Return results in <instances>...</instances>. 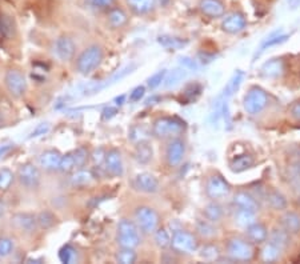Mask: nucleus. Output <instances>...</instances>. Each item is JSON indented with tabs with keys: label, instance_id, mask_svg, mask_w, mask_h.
I'll list each match as a JSON object with an SVG mask.
<instances>
[{
	"label": "nucleus",
	"instance_id": "nucleus-1",
	"mask_svg": "<svg viewBox=\"0 0 300 264\" xmlns=\"http://www.w3.org/2000/svg\"><path fill=\"white\" fill-rule=\"evenodd\" d=\"M103 48L97 44H92L82 51V54L77 56L76 71L83 76H88L93 71H96V68H99V66L103 62Z\"/></svg>",
	"mask_w": 300,
	"mask_h": 264
},
{
	"label": "nucleus",
	"instance_id": "nucleus-2",
	"mask_svg": "<svg viewBox=\"0 0 300 264\" xmlns=\"http://www.w3.org/2000/svg\"><path fill=\"white\" fill-rule=\"evenodd\" d=\"M116 243L120 248H137L142 243L137 224L130 219H122L117 224Z\"/></svg>",
	"mask_w": 300,
	"mask_h": 264
},
{
	"label": "nucleus",
	"instance_id": "nucleus-3",
	"mask_svg": "<svg viewBox=\"0 0 300 264\" xmlns=\"http://www.w3.org/2000/svg\"><path fill=\"white\" fill-rule=\"evenodd\" d=\"M186 130V124L177 117H159L152 124V135L157 139H175Z\"/></svg>",
	"mask_w": 300,
	"mask_h": 264
},
{
	"label": "nucleus",
	"instance_id": "nucleus-4",
	"mask_svg": "<svg viewBox=\"0 0 300 264\" xmlns=\"http://www.w3.org/2000/svg\"><path fill=\"white\" fill-rule=\"evenodd\" d=\"M159 214L150 206H139L135 210V223L137 224L142 234H153L159 227Z\"/></svg>",
	"mask_w": 300,
	"mask_h": 264
},
{
	"label": "nucleus",
	"instance_id": "nucleus-5",
	"mask_svg": "<svg viewBox=\"0 0 300 264\" xmlns=\"http://www.w3.org/2000/svg\"><path fill=\"white\" fill-rule=\"evenodd\" d=\"M171 247L173 251H176L179 254L191 255L193 252H196L199 248V243H197L196 236L188 231L176 230L173 231L172 239H171Z\"/></svg>",
	"mask_w": 300,
	"mask_h": 264
},
{
	"label": "nucleus",
	"instance_id": "nucleus-6",
	"mask_svg": "<svg viewBox=\"0 0 300 264\" xmlns=\"http://www.w3.org/2000/svg\"><path fill=\"white\" fill-rule=\"evenodd\" d=\"M4 84L8 91V94L12 97L20 99L27 92V79L19 70L10 68L4 75Z\"/></svg>",
	"mask_w": 300,
	"mask_h": 264
},
{
	"label": "nucleus",
	"instance_id": "nucleus-7",
	"mask_svg": "<svg viewBox=\"0 0 300 264\" xmlns=\"http://www.w3.org/2000/svg\"><path fill=\"white\" fill-rule=\"evenodd\" d=\"M267 103L268 96L266 91L260 87H252L244 97V110L247 111V114L257 115L267 107Z\"/></svg>",
	"mask_w": 300,
	"mask_h": 264
},
{
	"label": "nucleus",
	"instance_id": "nucleus-8",
	"mask_svg": "<svg viewBox=\"0 0 300 264\" xmlns=\"http://www.w3.org/2000/svg\"><path fill=\"white\" fill-rule=\"evenodd\" d=\"M227 252L233 260L248 261L253 257V247L251 246V243L244 239H240V237H232L228 240Z\"/></svg>",
	"mask_w": 300,
	"mask_h": 264
},
{
	"label": "nucleus",
	"instance_id": "nucleus-9",
	"mask_svg": "<svg viewBox=\"0 0 300 264\" xmlns=\"http://www.w3.org/2000/svg\"><path fill=\"white\" fill-rule=\"evenodd\" d=\"M17 180L20 186H23L27 190H35L39 187L40 180H42L39 168L30 161L22 164L17 170Z\"/></svg>",
	"mask_w": 300,
	"mask_h": 264
},
{
	"label": "nucleus",
	"instance_id": "nucleus-10",
	"mask_svg": "<svg viewBox=\"0 0 300 264\" xmlns=\"http://www.w3.org/2000/svg\"><path fill=\"white\" fill-rule=\"evenodd\" d=\"M230 192L231 186L224 177H222L220 175H212L211 177H208L206 184V194L210 199L215 201L220 200V199L228 196Z\"/></svg>",
	"mask_w": 300,
	"mask_h": 264
},
{
	"label": "nucleus",
	"instance_id": "nucleus-11",
	"mask_svg": "<svg viewBox=\"0 0 300 264\" xmlns=\"http://www.w3.org/2000/svg\"><path fill=\"white\" fill-rule=\"evenodd\" d=\"M76 52V44L70 36H59L53 43V55L59 59L60 62H70L75 56Z\"/></svg>",
	"mask_w": 300,
	"mask_h": 264
},
{
	"label": "nucleus",
	"instance_id": "nucleus-12",
	"mask_svg": "<svg viewBox=\"0 0 300 264\" xmlns=\"http://www.w3.org/2000/svg\"><path fill=\"white\" fill-rule=\"evenodd\" d=\"M104 171L113 177L123 176V157H122V152L117 148H111L110 151H107L106 161H104Z\"/></svg>",
	"mask_w": 300,
	"mask_h": 264
},
{
	"label": "nucleus",
	"instance_id": "nucleus-13",
	"mask_svg": "<svg viewBox=\"0 0 300 264\" xmlns=\"http://www.w3.org/2000/svg\"><path fill=\"white\" fill-rule=\"evenodd\" d=\"M243 79H244L243 71H236V72L232 75V77H231L230 80H228V83L226 84L224 90L222 91V94H220L219 96H217L216 100H215V108H223L224 106H226L228 99L239 90L240 84H242Z\"/></svg>",
	"mask_w": 300,
	"mask_h": 264
},
{
	"label": "nucleus",
	"instance_id": "nucleus-14",
	"mask_svg": "<svg viewBox=\"0 0 300 264\" xmlns=\"http://www.w3.org/2000/svg\"><path fill=\"white\" fill-rule=\"evenodd\" d=\"M186 155V143L179 137H175L168 143L166 150V161L170 167H177Z\"/></svg>",
	"mask_w": 300,
	"mask_h": 264
},
{
	"label": "nucleus",
	"instance_id": "nucleus-15",
	"mask_svg": "<svg viewBox=\"0 0 300 264\" xmlns=\"http://www.w3.org/2000/svg\"><path fill=\"white\" fill-rule=\"evenodd\" d=\"M133 187L143 194H156L160 188V184L157 177L153 176L150 172H140L133 179Z\"/></svg>",
	"mask_w": 300,
	"mask_h": 264
},
{
	"label": "nucleus",
	"instance_id": "nucleus-16",
	"mask_svg": "<svg viewBox=\"0 0 300 264\" xmlns=\"http://www.w3.org/2000/svg\"><path fill=\"white\" fill-rule=\"evenodd\" d=\"M11 223L16 230L22 231L24 234H33L39 228L37 226L36 215L28 214V212H19L15 214L11 219Z\"/></svg>",
	"mask_w": 300,
	"mask_h": 264
},
{
	"label": "nucleus",
	"instance_id": "nucleus-17",
	"mask_svg": "<svg viewBox=\"0 0 300 264\" xmlns=\"http://www.w3.org/2000/svg\"><path fill=\"white\" fill-rule=\"evenodd\" d=\"M247 21L244 15L239 14V12H233V14L228 15L222 23V28L228 34H239L246 28Z\"/></svg>",
	"mask_w": 300,
	"mask_h": 264
},
{
	"label": "nucleus",
	"instance_id": "nucleus-18",
	"mask_svg": "<svg viewBox=\"0 0 300 264\" xmlns=\"http://www.w3.org/2000/svg\"><path fill=\"white\" fill-rule=\"evenodd\" d=\"M63 155L56 150H47L39 156L40 167H43L46 171H56L59 170L60 161Z\"/></svg>",
	"mask_w": 300,
	"mask_h": 264
},
{
	"label": "nucleus",
	"instance_id": "nucleus-19",
	"mask_svg": "<svg viewBox=\"0 0 300 264\" xmlns=\"http://www.w3.org/2000/svg\"><path fill=\"white\" fill-rule=\"evenodd\" d=\"M128 10L136 16H144L155 10L156 0H126Z\"/></svg>",
	"mask_w": 300,
	"mask_h": 264
},
{
	"label": "nucleus",
	"instance_id": "nucleus-20",
	"mask_svg": "<svg viewBox=\"0 0 300 264\" xmlns=\"http://www.w3.org/2000/svg\"><path fill=\"white\" fill-rule=\"evenodd\" d=\"M200 11L208 17H222L224 15V4L220 0H200Z\"/></svg>",
	"mask_w": 300,
	"mask_h": 264
},
{
	"label": "nucleus",
	"instance_id": "nucleus-21",
	"mask_svg": "<svg viewBox=\"0 0 300 264\" xmlns=\"http://www.w3.org/2000/svg\"><path fill=\"white\" fill-rule=\"evenodd\" d=\"M233 204L236 206V208H244V210H251L255 211V212L259 210V203H257L256 199L248 192H244V191H240V192L235 194Z\"/></svg>",
	"mask_w": 300,
	"mask_h": 264
},
{
	"label": "nucleus",
	"instance_id": "nucleus-22",
	"mask_svg": "<svg viewBox=\"0 0 300 264\" xmlns=\"http://www.w3.org/2000/svg\"><path fill=\"white\" fill-rule=\"evenodd\" d=\"M153 156V150L152 146L147 140L139 141L136 143V147H135V152H133V157L135 160L139 164H148L152 160Z\"/></svg>",
	"mask_w": 300,
	"mask_h": 264
},
{
	"label": "nucleus",
	"instance_id": "nucleus-23",
	"mask_svg": "<svg viewBox=\"0 0 300 264\" xmlns=\"http://www.w3.org/2000/svg\"><path fill=\"white\" fill-rule=\"evenodd\" d=\"M107 19H108V24L112 28H115V30L123 28L128 23V15L122 8L117 7L110 8L108 15H107Z\"/></svg>",
	"mask_w": 300,
	"mask_h": 264
},
{
	"label": "nucleus",
	"instance_id": "nucleus-24",
	"mask_svg": "<svg viewBox=\"0 0 300 264\" xmlns=\"http://www.w3.org/2000/svg\"><path fill=\"white\" fill-rule=\"evenodd\" d=\"M247 237H248V240L252 241V243L260 244L267 240L268 232H267V228L264 227L263 224L255 221L253 224H251L250 227H247Z\"/></svg>",
	"mask_w": 300,
	"mask_h": 264
},
{
	"label": "nucleus",
	"instance_id": "nucleus-25",
	"mask_svg": "<svg viewBox=\"0 0 300 264\" xmlns=\"http://www.w3.org/2000/svg\"><path fill=\"white\" fill-rule=\"evenodd\" d=\"M280 223L290 235L300 234V216L295 212H286Z\"/></svg>",
	"mask_w": 300,
	"mask_h": 264
},
{
	"label": "nucleus",
	"instance_id": "nucleus-26",
	"mask_svg": "<svg viewBox=\"0 0 300 264\" xmlns=\"http://www.w3.org/2000/svg\"><path fill=\"white\" fill-rule=\"evenodd\" d=\"M93 179H95V175H93L92 171L79 168V170L72 172L70 177V183L72 184L73 187H83V186L90 184Z\"/></svg>",
	"mask_w": 300,
	"mask_h": 264
},
{
	"label": "nucleus",
	"instance_id": "nucleus-27",
	"mask_svg": "<svg viewBox=\"0 0 300 264\" xmlns=\"http://www.w3.org/2000/svg\"><path fill=\"white\" fill-rule=\"evenodd\" d=\"M287 176L295 194L300 196V160H295L287 168Z\"/></svg>",
	"mask_w": 300,
	"mask_h": 264
},
{
	"label": "nucleus",
	"instance_id": "nucleus-28",
	"mask_svg": "<svg viewBox=\"0 0 300 264\" xmlns=\"http://www.w3.org/2000/svg\"><path fill=\"white\" fill-rule=\"evenodd\" d=\"M284 63L282 59H271L262 67V74L266 77H277L283 74Z\"/></svg>",
	"mask_w": 300,
	"mask_h": 264
},
{
	"label": "nucleus",
	"instance_id": "nucleus-29",
	"mask_svg": "<svg viewBox=\"0 0 300 264\" xmlns=\"http://www.w3.org/2000/svg\"><path fill=\"white\" fill-rule=\"evenodd\" d=\"M256 212L251 210H244V208H237L235 212V223L240 227H250L251 224L256 220Z\"/></svg>",
	"mask_w": 300,
	"mask_h": 264
},
{
	"label": "nucleus",
	"instance_id": "nucleus-30",
	"mask_svg": "<svg viewBox=\"0 0 300 264\" xmlns=\"http://www.w3.org/2000/svg\"><path fill=\"white\" fill-rule=\"evenodd\" d=\"M187 72L188 71L186 68H175V70L167 72L166 79H164V87L166 88H172L176 87L180 82H183L187 76Z\"/></svg>",
	"mask_w": 300,
	"mask_h": 264
},
{
	"label": "nucleus",
	"instance_id": "nucleus-31",
	"mask_svg": "<svg viewBox=\"0 0 300 264\" xmlns=\"http://www.w3.org/2000/svg\"><path fill=\"white\" fill-rule=\"evenodd\" d=\"M253 166V157L251 155H239V156L233 157L230 163L231 171L233 172H243V171L248 170Z\"/></svg>",
	"mask_w": 300,
	"mask_h": 264
},
{
	"label": "nucleus",
	"instance_id": "nucleus-32",
	"mask_svg": "<svg viewBox=\"0 0 300 264\" xmlns=\"http://www.w3.org/2000/svg\"><path fill=\"white\" fill-rule=\"evenodd\" d=\"M270 241L277 246L280 250H284L290 244V234L283 227L273 228L270 234Z\"/></svg>",
	"mask_w": 300,
	"mask_h": 264
},
{
	"label": "nucleus",
	"instance_id": "nucleus-33",
	"mask_svg": "<svg viewBox=\"0 0 300 264\" xmlns=\"http://www.w3.org/2000/svg\"><path fill=\"white\" fill-rule=\"evenodd\" d=\"M203 214L207 220H210L211 223H217V221L222 220L224 212H223V207L213 200L212 203L207 204L206 207H204Z\"/></svg>",
	"mask_w": 300,
	"mask_h": 264
},
{
	"label": "nucleus",
	"instance_id": "nucleus-34",
	"mask_svg": "<svg viewBox=\"0 0 300 264\" xmlns=\"http://www.w3.org/2000/svg\"><path fill=\"white\" fill-rule=\"evenodd\" d=\"M37 219V226L42 230H51V228L57 223V217L56 215L53 214L52 211L50 210H44L42 212L36 215Z\"/></svg>",
	"mask_w": 300,
	"mask_h": 264
},
{
	"label": "nucleus",
	"instance_id": "nucleus-35",
	"mask_svg": "<svg viewBox=\"0 0 300 264\" xmlns=\"http://www.w3.org/2000/svg\"><path fill=\"white\" fill-rule=\"evenodd\" d=\"M267 203L270 204V207L273 210L282 211L286 210L287 207V199L282 192L279 191H270L267 195Z\"/></svg>",
	"mask_w": 300,
	"mask_h": 264
},
{
	"label": "nucleus",
	"instance_id": "nucleus-36",
	"mask_svg": "<svg viewBox=\"0 0 300 264\" xmlns=\"http://www.w3.org/2000/svg\"><path fill=\"white\" fill-rule=\"evenodd\" d=\"M159 44L162 47L168 48V50H182L188 44V42L183 40V39H179V37L168 36V35H164V36H160L157 39Z\"/></svg>",
	"mask_w": 300,
	"mask_h": 264
},
{
	"label": "nucleus",
	"instance_id": "nucleus-37",
	"mask_svg": "<svg viewBox=\"0 0 300 264\" xmlns=\"http://www.w3.org/2000/svg\"><path fill=\"white\" fill-rule=\"evenodd\" d=\"M280 252H282V250L277 246L268 241L264 246L263 250H262V260L266 261V263H273V261H276L279 259Z\"/></svg>",
	"mask_w": 300,
	"mask_h": 264
},
{
	"label": "nucleus",
	"instance_id": "nucleus-38",
	"mask_svg": "<svg viewBox=\"0 0 300 264\" xmlns=\"http://www.w3.org/2000/svg\"><path fill=\"white\" fill-rule=\"evenodd\" d=\"M0 32L7 37H12L16 32L13 19L10 15H6L3 12H0Z\"/></svg>",
	"mask_w": 300,
	"mask_h": 264
},
{
	"label": "nucleus",
	"instance_id": "nucleus-39",
	"mask_svg": "<svg viewBox=\"0 0 300 264\" xmlns=\"http://www.w3.org/2000/svg\"><path fill=\"white\" fill-rule=\"evenodd\" d=\"M117 263L120 264H133L137 259V254L133 248H120L115 255Z\"/></svg>",
	"mask_w": 300,
	"mask_h": 264
},
{
	"label": "nucleus",
	"instance_id": "nucleus-40",
	"mask_svg": "<svg viewBox=\"0 0 300 264\" xmlns=\"http://www.w3.org/2000/svg\"><path fill=\"white\" fill-rule=\"evenodd\" d=\"M77 170V163L76 159H75V154L72 152H68V154L63 155L62 157V161H60L59 171L64 172V174H70V172H73V171Z\"/></svg>",
	"mask_w": 300,
	"mask_h": 264
},
{
	"label": "nucleus",
	"instance_id": "nucleus-41",
	"mask_svg": "<svg viewBox=\"0 0 300 264\" xmlns=\"http://www.w3.org/2000/svg\"><path fill=\"white\" fill-rule=\"evenodd\" d=\"M199 255L206 261H215L220 257V250L215 244H206L200 248Z\"/></svg>",
	"mask_w": 300,
	"mask_h": 264
},
{
	"label": "nucleus",
	"instance_id": "nucleus-42",
	"mask_svg": "<svg viewBox=\"0 0 300 264\" xmlns=\"http://www.w3.org/2000/svg\"><path fill=\"white\" fill-rule=\"evenodd\" d=\"M287 39H288V35H282V34L279 35V32H273V34L271 35L270 37H267L266 42L262 44V47H260V51L256 54V56H260V55L263 54L264 51L267 50V48L273 47V46H277V44L284 43Z\"/></svg>",
	"mask_w": 300,
	"mask_h": 264
},
{
	"label": "nucleus",
	"instance_id": "nucleus-43",
	"mask_svg": "<svg viewBox=\"0 0 300 264\" xmlns=\"http://www.w3.org/2000/svg\"><path fill=\"white\" fill-rule=\"evenodd\" d=\"M171 239H172V236H171L167 228H157V230L153 232V240H155L157 247L160 248L170 247Z\"/></svg>",
	"mask_w": 300,
	"mask_h": 264
},
{
	"label": "nucleus",
	"instance_id": "nucleus-44",
	"mask_svg": "<svg viewBox=\"0 0 300 264\" xmlns=\"http://www.w3.org/2000/svg\"><path fill=\"white\" fill-rule=\"evenodd\" d=\"M132 70H133V66H128V67H126L124 70L119 71V72H117L116 75H113V76L111 77L110 80L107 79V80H104L103 83H100L99 86H96V87H93L92 90L90 91V92H92V94H93V92H97V91L103 90V88H106L107 86H110V84L115 83V82H119L120 79H123V77L126 76V75H128L130 72H132Z\"/></svg>",
	"mask_w": 300,
	"mask_h": 264
},
{
	"label": "nucleus",
	"instance_id": "nucleus-45",
	"mask_svg": "<svg viewBox=\"0 0 300 264\" xmlns=\"http://www.w3.org/2000/svg\"><path fill=\"white\" fill-rule=\"evenodd\" d=\"M196 231L203 237H212L216 235V228L213 227V223L210 220H197Z\"/></svg>",
	"mask_w": 300,
	"mask_h": 264
},
{
	"label": "nucleus",
	"instance_id": "nucleus-46",
	"mask_svg": "<svg viewBox=\"0 0 300 264\" xmlns=\"http://www.w3.org/2000/svg\"><path fill=\"white\" fill-rule=\"evenodd\" d=\"M15 175L10 168H0V191H7L12 186Z\"/></svg>",
	"mask_w": 300,
	"mask_h": 264
},
{
	"label": "nucleus",
	"instance_id": "nucleus-47",
	"mask_svg": "<svg viewBox=\"0 0 300 264\" xmlns=\"http://www.w3.org/2000/svg\"><path fill=\"white\" fill-rule=\"evenodd\" d=\"M13 248H15V244H13L12 239L7 236L0 237V260L10 256L13 252Z\"/></svg>",
	"mask_w": 300,
	"mask_h": 264
},
{
	"label": "nucleus",
	"instance_id": "nucleus-48",
	"mask_svg": "<svg viewBox=\"0 0 300 264\" xmlns=\"http://www.w3.org/2000/svg\"><path fill=\"white\" fill-rule=\"evenodd\" d=\"M148 135H150L148 134V131H147L143 126H133L130 130V132H128V137H130L132 141H135V143L147 140Z\"/></svg>",
	"mask_w": 300,
	"mask_h": 264
},
{
	"label": "nucleus",
	"instance_id": "nucleus-49",
	"mask_svg": "<svg viewBox=\"0 0 300 264\" xmlns=\"http://www.w3.org/2000/svg\"><path fill=\"white\" fill-rule=\"evenodd\" d=\"M75 256H76V251L70 244H67V246H63V247L60 248L59 259L62 263H72Z\"/></svg>",
	"mask_w": 300,
	"mask_h": 264
},
{
	"label": "nucleus",
	"instance_id": "nucleus-50",
	"mask_svg": "<svg viewBox=\"0 0 300 264\" xmlns=\"http://www.w3.org/2000/svg\"><path fill=\"white\" fill-rule=\"evenodd\" d=\"M106 151L103 148H96L92 151L91 154V160H92L93 166L97 168H104V161H106Z\"/></svg>",
	"mask_w": 300,
	"mask_h": 264
},
{
	"label": "nucleus",
	"instance_id": "nucleus-51",
	"mask_svg": "<svg viewBox=\"0 0 300 264\" xmlns=\"http://www.w3.org/2000/svg\"><path fill=\"white\" fill-rule=\"evenodd\" d=\"M166 75H167V71L166 70H162V71H157L156 74H153L152 76L148 79V82H147V86L151 88V90H155V88H157L162 83H164V79H166Z\"/></svg>",
	"mask_w": 300,
	"mask_h": 264
},
{
	"label": "nucleus",
	"instance_id": "nucleus-52",
	"mask_svg": "<svg viewBox=\"0 0 300 264\" xmlns=\"http://www.w3.org/2000/svg\"><path fill=\"white\" fill-rule=\"evenodd\" d=\"M115 0H87V4L95 10H110L112 8Z\"/></svg>",
	"mask_w": 300,
	"mask_h": 264
},
{
	"label": "nucleus",
	"instance_id": "nucleus-53",
	"mask_svg": "<svg viewBox=\"0 0 300 264\" xmlns=\"http://www.w3.org/2000/svg\"><path fill=\"white\" fill-rule=\"evenodd\" d=\"M73 154H75V159H76V163H77V170L79 168H82L86 164L87 159H88V151L86 150V148L80 147L77 148V150L73 151Z\"/></svg>",
	"mask_w": 300,
	"mask_h": 264
},
{
	"label": "nucleus",
	"instance_id": "nucleus-54",
	"mask_svg": "<svg viewBox=\"0 0 300 264\" xmlns=\"http://www.w3.org/2000/svg\"><path fill=\"white\" fill-rule=\"evenodd\" d=\"M50 131V124L48 123H40L37 124L36 127H35V130L31 132L30 135V139H33V137H40L43 136V135H46L47 132Z\"/></svg>",
	"mask_w": 300,
	"mask_h": 264
},
{
	"label": "nucleus",
	"instance_id": "nucleus-55",
	"mask_svg": "<svg viewBox=\"0 0 300 264\" xmlns=\"http://www.w3.org/2000/svg\"><path fill=\"white\" fill-rule=\"evenodd\" d=\"M200 90H202V88H200L199 84H191V86H188V87L186 88L184 96L187 97V100H192V99H195V97L200 94Z\"/></svg>",
	"mask_w": 300,
	"mask_h": 264
},
{
	"label": "nucleus",
	"instance_id": "nucleus-56",
	"mask_svg": "<svg viewBox=\"0 0 300 264\" xmlns=\"http://www.w3.org/2000/svg\"><path fill=\"white\" fill-rule=\"evenodd\" d=\"M179 62H180V66H182L183 68H186L187 71H196L197 68H199V67H197L196 62L193 60V59H191V57H188V56L180 57Z\"/></svg>",
	"mask_w": 300,
	"mask_h": 264
},
{
	"label": "nucleus",
	"instance_id": "nucleus-57",
	"mask_svg": "<svg viewBox=\"0 0 300 264\" xmlns=\"http://www.w3.org/2000/svg\"><path fill=\"white\" fill-rule=\"evenodd\" d=\"M144 92H146V88L143 86H139V87L133 88L132 92L130 94V100L131 101H140V99H143Z\"/></svg>",
	"mask_w": 300,
	"mask_h": 264
},
{
	"label": "nucleus",
	"instance_id": "nucleus-58",
	"mask_svg": "<svg viewBox=\"0 0 300 264\" xmlns=\"http://www.w3.org/2000/svg\"><path fill=\"white\" fill-rule=\"evenodd\" d=\"M290 114H291V117H292L293 120L300 121V100L295 101V103L291 106Z\"/></svg>",
	"mask_w": 300,
	"mask_h": 264
},
{
	"label": "nucleus",
	"instance_id": "nucleus-59",
	"mask_svg": "<svg viewBox=\"0 0 300 264\" xmlns=\"http://www.w3.org/2000/svg\"><path fill=\"white\" fill-rule=\"evenodd\" d=\"M116 112H117V110L115 107H107L106 110L103 111V117L104 119H111V117H113L115 116V115H116Z\"/></svg>",
	"mask_w": 300,
	"mask_h": 264
},
{
	"label": "nucleus",
	"instance_id": "nucleus-60",
	"mask_svg": "<svg viewBox=\"0 0 300 264\" xmlns=\"http://www.w3.org/2000/svg\"><path fill=\"white\" fill-rule=\"evenodd\" d=\"M12 150H13V144H4V146H0V157L6 156V155L10 154Z\"/></svg>",
	"mask_w": 300,
	"mask_h": 264
},
{
	"label": "nucleus",
	"instance_id": "nucleus-61",
	"mask_svg": "<svg viewBox=\"0 0 300 264\" xmlns=\"http://www.w3.org/2000/svg\"><path fill=\"white\" fill-rule=\"evenodd\" d=\"M126 95H120V96H117L116 99H115V104L116 106H123L124 101H126Z\"/></svg>",
	"mask_w": 300,
	"mask_h": 264
},
{
	"label": "nucleus",
	"instance_id": "nucleus-62",
	"mask_svg": "<svg viewBox=\"0 0 300 264\" xmlns=\"http://www.w3.org/2000/svg\"><path fill=\"white\" fill-rule=\"evenodd\" d=\"M290 6L292 8H296L300 6V0H290Z\"/></svg>",
	"mask_w": 300,
	"mask_h": 264
},
{
	"label": "nucleus",
	"instance_id": "nucleus-63",
	"mask_svg": "<svg viewBox=\"0 0 300 264\" xmlns=\"http://www.w3.org/2000/svg\"><path fill=\"white\" fill-rule=\"evenodd\" d=\"M4 212H6V206L3 201H0V217L4 216Z\"/></svg>",
	"mask_w": 300,
	"mask_h": 264
}]
</instances>
